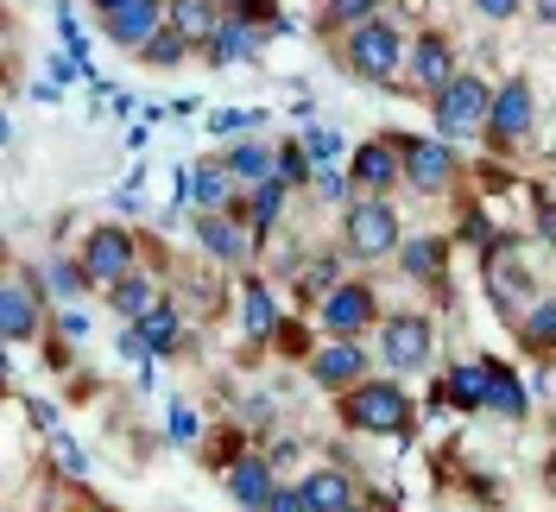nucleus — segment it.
<instances>
[{
    "label": "nucleus",
    "instance_id": "35",
    "mask_svg": "<svg viewBox=\"0 0 556 512\" xmlns=\"http://www.w3.org/2000/svg\"><path fill=\"white\" fill-rule=\"evenodd\" d=\"M304 146H311L316 165H336V159H342V134H336V127H311V134H304Z\"/></svg>",
    "mask_w": 556,
    "mask_h": 512
},
{
    "label": "nucleus",
    "instance_id": "26",
    "mask_svg": "<svg viewBox=\"0 0 556 512\" xmlns=\"http://www.w3.org/2000/svg\"><path fill=\"white\" fill-rule=\"evenodd\" d=\"M285 190H291L285 177H266V184H253V209H247V215H253V235H266L278 215H285Z\"/></svg>",
    "mask_w": 556,
    "mask_h": 512
},
{
    "label": "nucleus",
    "instance_id": "1",
    "mask_svg": "<svg viewBox=\"0 0 556 512\" xmlns=\"http://www.w3.org/2000/svg\"><path fill=\"white\" fill-rule=\"evenodd\" d=\"M342 417L348 430H367V437H405L412 430V399L399 379H361L342 392Z\"/></svg>",
    "mask_w": 556,
    "mask_h": 512
},
{
    "label": "nucleus",
    "instance_id": "18",
    "mask_svg": "<svg viewBox=\"0 0 556 512\" xmlns=\"http://www.w3.org/2000/svg\"><path fill=\"white\" fill-rule=\"evenodd\" d=\"M228 494L241 500V507H266L278 487H273V455H241V462H228Z\"/></svg>",
    "mask_w": 556,
    "mask_h": 512
},
{
    "label": "nucleus",
    "instance_id": "12",
    "mask_svg": "<svg viewBox=\"0 0 556 512\" xmlns=\"http://www.w3.org/2000/svg\"><path fill=\"white\" fill-rule=\"evenodd\" d=\"M316 316H323L329 336H361V329L374 323V291H367V285H336Z\"/></svg>",
    "mask_w": 556,
    "mask_h": 512
},
{
    "label": "nucleus",
    "instance_id": "42",
    "mask_svg": "<svg viewBox=\"0 0 556 512\" xmlns=\"http://www.w3.org/2000/svg\"><path fill=\"white\" fill-rule=\"evenodd\" d=\"M64 336H70V341L89 336V316H83V310H64Z\"/></svg>",
    "mask_w": 556,
    "mask_h": 512
},
{
    "label": "nucleus",
    "instance_id": "32",
    "mask_svg": "<svg viewBox=\"0 0 556 512\" xmlns=\"http://www.w3.org/2000/svg\"><path fill=\"white\" fill-rule=\"evenodd\" d=\"M184 51H190V38H184V33H172V26H165V33L152 38V45H146L139 58H146V64H159V70H172V64H184Z\"/></svg>",
    "mask_w": 556,
    "mask_h": 512
},
{
    "label": "nucleus",
    "instance_id": "34",
    "mask_svg": "<svg viewBox=\"0 0 556 512\" xmlns=\"http://www.w3.org/2000/svg\"><path fill=\"white\" fill-rule=\"evenodd\" d=\"M336 273H342V260H336V253L311 260V266H304V291H323V298H329V291H336Z\"/></svg>",
    "mask_w": 556,
    "mask_h": 512
},
{
    "label": "nucleus",
    "instance_id": "15",
    "mask_svg": "<svg viewBox=\"0 0 556 512\" xmlns=\"http://www.w3.org/2000/svg\"><path fill=\"white\" fill-rule=\"evenodd\" d=\"M399 171H405V152H399L392 139H367V146L354 152V184H367L374 197L399 184Z\"/></svg>",
    "mask_w": 556,
    "mask_h": 512
},
{
    "label": "nucleus",
    "instance_id": "36",
    "mask_svg": "<svg viewBox=\"0 0 556 512\" xmlns=\"http://www.w3.org/2000/svg\"><path fill=\"white\" fill-rule=\"evenodd\" d=\"M374 20V0H329V26H361Z\"/></svg>",
    "mask_w": 556,
    "mask_h": 512
},
{
    "label": "nucleus",
    "instance_id": "37",
    "mask_svg": "<svg viewBox=\"0 0 556 512\" xmlns=\"http://www.w3.org/2000/svg\"><path fill=\"white\" fill-rule=\"evenodd\" d=\"M197 430H203V417L184 405V399H172V437L177 444H197Z\"/></svg>",
    "mask_w": 556,
    "mask_h": 512
},
{
    "label": "nucleus",
    "instance_id": "33",
    "mask_svg": "<svg viewBox=\"0 0 556 512\" xmlns=\"http://www.w3.org/2000/svg\"><path fill=\"white\" fill-rule=\"evenodd\" d=\"M311 146H304V139H291V146H278V177H285V184H311Z\"/></svg>",
    "mask_w": 556,
    "mask_h": 512
},
{
    "label": "nucleus",
    "instance_id": "6",
    "mask_svg": "<svg viewBox=\"0 0 556 512\" xmlns=\"http://www.w3.org/2000/svg\"><path fill=\"white\" fill-rule=\"evenodd\" d=\"M380 361L392 374H417V367H430V354H437V329L424 323V316H392L380 336Z\"/></svg>",
    "mask_w": 556,
    "mask_h": 512
},
{
    "label": "nucleus",
    "instance_id": "29",
    "mask_svg": "<svg viewBox=\"0 0 556 512\" xmlns=\"http://www.w3.org/2000/svg\"><path fill=\"white\" fill-rule=\"evenodd\" d=\"M399 260H405V273L412 278H437L443 273V260H450V247H443V240H412Z\"/></svg>",
    "mask_w": 556,
    "mask_h": 512
},
{
    "label": "nucleus",
    "instance_id": "24",
    "mask_svg": "<svg viewBox=\"0 0 556 512\" xmlns=\"http://www.w3.org/2000/svg\"><path fill=\"white\" fill-rule=\"evenodd\" d=\"M228 165H235L241 184H266V177H278V152L260 146V139H241V146H228Z\"/></svg>",
    "mask_w": 556,
    "mask_h": 512
},
{
    "label": "nucleus",
    "instance_id": "2",
    "mask_svg": "<svg viewBox=\"0 0 556 512\" xmlns=\"http://www.w3.org/2000/svg\"><path fill=\"white\" fill-rule=\"evenodd\" d=\"M342 64L361 76V83H380L392 89L399 83V64H405V38L392 20H361V26H348V45H342Z\"/></svg>",
    "mask_w": 556,
    "mask_h": 512
},
{
    "label": "nucleus",
    "instance_id": "39",
    "mask_svg": "<svg viewBox=\"0 0 556 512\" xmlns=\"http://www.w3.org/2000/svg\"><path fill=\"white\" fill-rule=\"evenodd\" d=\"M266 512H311V500H304V487H278L266 500Z\"/></svg>",
    "mask_w": 556,
    "mask_h": 512
},
{
    "label": "nucleus",
    "instance_id": "5",
    "mask_svg": "<svg viewBox=\"0 0 556 512\" xmlns=\"http://www.w3.org/2000/svg\"><path fill=\"white\" fill-rule=\"evenodd\" d=\"M134 235L127 228H89V240H83V273H89V285H121V278L134 273Z\"/></svg>",
    "mask_w": 556,
    "mask_h": 512
},
{
    "label": "nucleus",
    "instance_id": "46",
    "mask_svg": "<svg viewBox=\"0 0 556 512\" xmlns=\"http://www.w3.org/2000/svg\"><path fill=\"white\" fill-rule=\"evenodd\" d=\"M354 512H374V507H354Z\"/></svg>",
    "mask_w": 556,
    "mask_h": 512
},
{
    "label": "nucleus",
    "instance_id": "17",
    "mask_svg": "<svg viewBox=\"0 0 556 512\" xmlns=\"http://www.w3.org/2000/svg\"><path fill=\"white\" fill-rule=\"evenodd\" d=\"M197 247H203L208 260H247V228L241 222H228V209H215V215H197Z\"/></svg>",
    "mask_w": 556,
    "mask_h": 512
},
{
    "label": "nucleus",
    "instance_id": "28",
    "mask_svg": "<svg viewBox=\"0 0 556 512\" xmlns=\"http://www.w3.org/2000/svg\"><path fill=\"white\" fill-rule=\"evenodd\" d=\"M159 304V291H152V278H139V273H127L121 285H114V310L127 316V323H139L146 310Z\"/></svg>",
    "mask_w": 556,
    "mask_h": 512
},
{
    "label": "nucleus",
    "instance_id": "19",
    "mask_svg": "<svg viewBox=\"0 0 556 512\" xmlns=\"http://www.w3.org/2000/svg\"><path fill=\"white\" fill-rule=\"evenodd\" d=\"M412 76L417 83H424V89H430V96H437V89H450L455 76H462V70H455V51H450V38H417V51H412Z\"/></svg>",
    "mask_w": 556,
    "mask_h": 512
},
{
    "label": "nucleus",
    "instance_id": "10",
    "mask_svg": "<svg viewBox=\"0 0 556 512\" xmlns=\"http://www.w3.org/2000/svg\"><path fill=\"white\" fill-rule=\"evenodd\" d=\"M311 379H316V386H329V392L361 386V379H367V354H361V341L336 336L329 348H316V354H311Z\"/></svg>",
    "mask_w": 556,
    "mask_h": 512
},
{
    "label": "nucleus",
    "instance_id": "9",
    "mask_svg": "<svg viewBox=\"0 0 556 512\" xmlns=\"http://www.w3.org/2000/svg\"><path fill=\"white\" fill-rule=\"evenodd\" d=\"M486 253H500V260H486V291H493V304L506 310V316H525V310L538 304V285L513 266V247H506V240H493Z\"/></svg>",
    "mask_w": 556,
    "mask_h": 512
},
{
    "label": "nucleus",
    "instance_id": "13",
    "mask_svg": "<svg viewBox=\"0 0 556 512\" xmlns=\"http://www.w3.org/2000/svg\"><path fill=\"white\" fill-rule=\"evenodd\" d=\"M0 329H7V341H26L38 329V285L26 273H7V291H0Z\"/></svg>",
    "mask_w": 556,
    "mask_h": 512
},
{
    "label": "nucleus",
    "instance_id": "41",
    "mask_svg": "<svg viewBox=\"0 0 556 512\" xmlns=\"http://www.w3.org/2000/svg\"><path fill=\"white\" fill-rule=\"evenodd\" d=\"M481 7V20H513L519 13V0H475Z\"/></svg>",
    "mask_w": 556,
    "mask_h": 512
},
{
    "label": "nucleus",
    "instance_id": "43",
    "mask_svg": "<svg viewBox=\"0 0 556 512\" xmlns=\"http://www.w3.org/2000/svg\"><path fill=\"white\" fill-rule=\"evenodd\" d=\"M538 228H544V235H556V203H544V209H538Z\"/></svg>",
    "mask_w": 556,
    "mask_h": 512
},
{
    "label": "nucleus",
    "instance_id": "3",
    "mask_svg": "<svg viewBox=\"0 0 556 512\" xmlns=\"http://www.w3.org/2000/svg\"><path fill=\"white\" fill-rule=\"evenodd\" d=\"M430 114H437V139H475L486 134V114H493V89H486L481 76H455L450 89H437V102H430Z\"/></svg>",
    "mask_w": 556,
    "mask_h": 512
},
{
    "label": "nucleus",
    "instance_id": "25",
    "mask_svg": "<svg viewBox=\"0 0 556 512\" xmlns=\"http://www.w3.org/2000/svg\"><path fill=\"white\" fill-rule=\"evenodd\" d=\"M486 411H500L506 424H519L525 417V386H519V374L500 367V361H493V379H486Z\"/></svg>",
    "mask_w": 556,
    "mask_h": 512
},
{
    "label": "nucleus",
    "instance_id": "16",
    "mask_svg": "<svg viewBox=\"0 0 556 512\" xmlns=\"http://www.w3.org/2000/svg\"><path fill=\"white\" fill-rule=\"evenodd\" d=\"M304 500H311V512H354L361 487L348 469H316V475H304Z\"/></svg>",
    "mask_w": 556,
    "mask_h": 512
},
{
    "label": "nucleus",
    "instance_id": "20",
    "mask_svg": "<svg viewBox=\"0 0 556 512\" xmlns=\"http://www.w3.org/2000/svg\"><path fill=\"white\" fill-rule=\"evenodd\" d=\"M235 184H241V177H235L228 159H203V165L190 171V197L203 203V215H215V209L235 203Z\"/></svg>",
    "mask_w": 556,
    "mask_h": 512
},
{
    "label": "nucleus",
    "instance_id": "8",
    "mask_svg": "<svg viewBox=\"0 0 556 512\" xmlns=\"http://www.w3.org/2000/svg\"><path fill=\"white\" fill-rule=\"evenodd\" d=\"M165 26H172V0H127L121 13H108V38L127 51H146Z\"/></svg>",
    "mask_w": 556,
    "mask_h": 512
},
{
    "label": "nucleus",
    "instance_id": "38",
    "mask_svg": "<svg viewBox=\"0 0 556 512\" xmlns=\"http://www.w3.org/2000/svg\"><path fill=\"white\" fill-rule=\"evenodd\" d=\"M208 127H215V134H253V127H260V114H241V108H228V114H208Z\"/></svg>",
    "mask_w": 556,
    "mask_h": 512
},
{
    "label": "nucleus",
    "instance_id": "11",
    "mask_svg": "<svg viewBox=\"0 0 556 512\" xmlns=\"http://www.w3.org/2000/svg\"><path fill=\"white\" fill-rule=\"evenodd\" d=\"M399 152H405V177H412L417 190H450V177H455V152H450V139H399Z\"/></svg>",
    "mask_w": 556,
    "mask_h": 512
},
{
    "label": "nucleus",
    "instance_id": "22",
    "mask_svg": "<svg viewBox=\"0 0 556 512\" xmlns=\"http://www.w3.org/2000/svg\"><path fill=\"white\" fill-rule=\"evenodd\" d=\"M241 329H247V341H266L278 329V304H273V291H266L260 278L241 291Z\"/></svg>",
    "mask_w": 556,
    "mask_h": 512
},
{
    "label": "nucleus",
    "instance_id": "44",
    "mask_svg": "<svg viewBox=\"0 0 556 512\" xmlns=\"http://www.w3.org/2000/svg\"><path fill=\"white\" fill-rule=\"evenodd\" d=\"M538 20H544V26H556V0H538Z\"/></svg>",
    "mask_w": 556,
    "mask_h": 512
},
{
    "label": "nucleus",
    "instance_id": "4",
    "mask_svg": "<svg viewBox=\"0 0 556 512\" xmlns=\"http://www.w3.org/2000/svg\"><path fill=\"white\" fill-rule=\"evenodd\" d=\"M348 253L354 260H386L399 253V209L386 197H367V203L348 209Z\"/></svg>",
    "mask_w": 556,
    "mask_h": 512
},
{
    "label": "nucleus",
    "instance_id": "14",
    "mask_svg": "<svg viewBox=\"0 0 556 512\" xmlns=\"http://www.w3.org/2000/svg\"><path fill=\"white\" fill-rule=\"evenodd\" d=\"M486 379H493V361H462V367H450V379L437 386V405L486 411Z\"/></svg>",
    "mask_w": 556,
    "mask_h": 512
},
{
    "label": "nucleus",
    "instance_id": "31",
    "mask_svg": "<svg viewBox=\"0 0 556 512\" xmlns=\"http://www.w3.org/2000/svg\"><path fill=\"white\" fill-rule=\"evenodd\" d=\"M519 336H525V348H551V341H556V298H551V304H544V298L531 304V316H525Z\"/></svg>",
    "mask_w": 556,
    "mask_h": 512
},
{
    "label": "nucleus",
    "instance_id": "23",
    "mask_svg": "<svg viewBox=\"0 0 556 512\" xmlns=\"http://www.w3.org/2000/svg\"><path fill=\"white\" fill-rule=\"evenodd\" d=\"M253 51H260V33L247 20H222V33L208 38V64H241Z\"/></svg>",
    "mask_w": 556,
    "mask_h": 512
},
{
    "label": "nucleus",
    "instance_id": "27",
    "mask_svg": "<svg viewBox=\"0 0 556 512\" xmlns=\"http://www.w3.org/2000/svg\"><path fill=\"white\" fill-rule=\"evenodd\" d=\"M139 336H146L152 354H172V348H177V310L172 304H152L146 316H139Z\"/></svg>",
    "mask_w": 556,
    "mask_h": 512
},
{
    "label": "nucleus",
    "instance_id": "21",
    "mask_svg": "<svg viewBox=\"0 0 556 512\" xmlns=\"http://www.w3.org/2000/svg\"><path fill=\"white\" fill-rule=\"evenodd\" d=\"M172 33H184L190 45H208L222 33V0H172Z\"/></svg>",
    "mask_w": 556,
    "mask_h": 512
},
{
    "label": "nucleus",
    "instance_id": "45",
    "mask_svg": "<svg viewBox=\"0 0 556 512\" xmlns=\"http://www.w3.org/2000/svg\"><path fill=\"white\" fill-rule=\"evenodd\" d=\"M121 7H127V0H96V13H102V20H108V13H121Z\"/></svg>",
    "mask_w": 556,
    "mask_h": 512
},
{
    "label": "nucleus",
    "instance_id": "7",
    "mask_svg": "<svg viewBox=\"0 0 556 512\" xmlns=\"http://www.w3.org/2000/svg\"><path fill=\"white\" fill-rule=\"evenodd\" d=\"M531 121H538V102H531V89H525L519 76L513 83H500V96H493V114H486V139L493 146H519L531 134Z\"/></svg>",
    "mask_w": 556,
    "mask_h": 512
},
{
    "label": "nucleus",
    "instance_id": "30",
    "mask_svg": "<svg viewBox=\"0 0 556 512\" xmlns=\"http://www.w3.org/2000/svg\"><path fill=\"white\" fill-rule=\"evenodd\" d=\"M45 285L70 304V298H83V291H89V273H83V266H70V260H45Z\"/></svg>",
    "mask_w": 556,
    "mask_h": 512
},
{
    "label": "nucleus",
    "instance_id": "40",
    "mask_svg": "<svg viewBox=\"0 0 556 512\" xmlns=\"http://www.w3.org/2000/svg\"><path fill=\"white\" fill-rule=\"evenodd\" d=\"M58 462H64V475H76V480L89 475V462H83V449L70 444V437H58Z\"/></svg>",
    "mask_w": 556,
    "mask_h": 512
}]
</instances>
